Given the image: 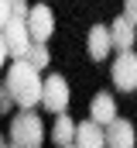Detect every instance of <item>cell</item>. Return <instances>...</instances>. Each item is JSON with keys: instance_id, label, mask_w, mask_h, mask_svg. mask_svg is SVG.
Returning <instances> with one entry per match:
<instances>
[{"instance_id": "9a60e30c", "label": "cell", "mask_w": 137, "mask_h": 148, "mask_svg": "<svg viewBox=\"0 0 137 148\" xmlns=\"http://www.w3.org/2000/svg\"><path fill=\"white\" fill-rule=\"evenodd\" d=\"M10 107H17V103H14V97H10V90H7V83H0V114H7Z\"/></svg>"}, {"instance_id": "8fae6325", "label": "cell", "mask_w": 137, "mask_h": 148, "mask_svg": "<svg viewBox=\"0 0 137 148\" xmlns=\"http://www.w3.org/2000/svg\"><path fill=\"white\" fill-rule=\"evenodd\" d=\"M52 141H55L58 148H68V145H75V121L68 117V110L55 114V127H52Z\"/></svg>"}, {"instance_id": "8992f818", "label": "cell", "mask_w": 137, "mask_h": 148, "mask_svg": "<svg viewBox=\"0 0 137 148\" xmlns=\"http://www.w3.org/2000/svg\"><path fill=\"white\" fill-rule=\"evenodd\" d=\"M28 31H31V41H48L52 31H55V14L48 3H34L28 10Z\"/></svg>"}, {"instance_id": "52a82bcc", "label": "cell", "mask_w": 137, "mask_h": 148, "mask_svg": "<svg viewBox=\"0 0 137 148\" xmlns=\"http://www.w3.org/2000/svg\"><path fill=\"white\" fill-rule=\"evenodd\" d=\"M75 145L79 148H103L106 145V127L96 124L93 117L82 121V124H75Z\"/></svg>"}, {"instance_id": "d6986e66", "label": "cell", "mask_w": 137, "mask_h": 148, "mask_svg": "<svg viewBox=\"0 0 137 148\" xmlns=\"http://www.w3.org/2000/svg\"><path fill=\"white\" fill-rule=\"evenodd\" d=\"M0 145H3V138H0Z\"/></svg>"}, {"instance_id": "7a4b0ae2", "label": "cell", "mask_w": 137, "mask_h": 148, "mask_svg": "<svg viewBox=\"0 0 137 148\" xmlns=\"http://www.w3.org/2000/svg\"><path fill=\"white\" fill-rule=\"evenodd\" d=\"M45 141V124L34 110H21L10 121V145L17 148H38Z\"/></svg>"}, {"instance_id": "3957f363", "label": "cell", "mask_w": 137, "mask_h": 148, "mask_svg": "<svg viewBox=\"0 0 137 148\" xmlns=\"http://www.w3.org/2000/svg\"><path fill=\"white\" fill-rule=\"evenodd\" d=\"M113 86L120 90V93H134L137 90V55L134 48H123L117 59H113Z\"/></svg>"}, {"instance_id": "4fadbf2b", "label": "cell", "mask_w": 137, "mask_h": 148, "mask_svg": "<svg viewBox=\"0 0 137 148\" xmlns=\"http://www.w3.org/2000/svg\"><path fill=\"white\" fill-rule=\"evenodd\" d=\"M28 62H31L34 69H45L48 62H52V55H48V48H45V41H31V48H28V55H24Z\"/></svg>"}, {"instance_id": "7c38bea8", "label": "cell", "mask_w": 137, "mask_h": 148, "mask_svg": "<svg viewBox=\"0 0 137 148\" xmlns=\"http://www.w3.org/2000/svg\"><path fill=\"white\" fill-rule=\"evenodd\" d=\"M89 117H93L96 124L106 127V124L117 117V103H113V97H110V93H96V97H93V103H89Z\"/></svg>"}, {"instance_id": "5b68a950", "label": "cell", "mask_w": 137, "mask_h": 148, "mask_svg": "<svg viewBox=\"0 0 137 148\" xmlns=\"http://www.w3.org/2000/svg\"><path fill=\"white\" fill-rule=\"evenodd\" d=\"M3 41H7L10 59H24V55H28V48H31V31H28V21L10 17V21L3 24Z\"/></svg>"}, {"instance_id": "2e32d148", "label": "cell", "mask_w": 137, "mask_h": 148, "mask_svg": "<svg viewBox=\"0 0 137 148\" xmlns=\"http://www.w3.org/2000/svg\"><path fill=\"white\" fill-rule=\"evenodd\" d=\"M123 17H130L137 24V0H123Z\"/></svg>"}, {"instance_id": "30bf717a", "label": "cell", "mask_w": 137, "mask_h": 148, "mask_svg": "<svg viewBox=\"0 0 137 148\" xmlns=\"http://www.w3.org/2000/svg\"><path fill=\"white\" fill-rule=\"evenodd\" d=\"M110 38H113V48H117V52L134 48V41H137V24L130 21V17H117V21L110 24Z\"/></svg>"}, {"instance_id": "e0dca14e", "label": "cell", "mask_w": 137, "mask_h": 148, "mask_svg": "<svg viewBox=\"0 0 137 148\" xmlns=\"http://www.w3.org/2000/svg\"><path fill=\"white\" fill-rule=\"evenodd\" d=\"M7 21H10V0H0V31H3Z\"/></svg>"}, {"instance_id": "5bb4252c", "label": "cell", "mask_w": 137, "mask_h": 148, "mask_svg": "<svg viewBox=\"0 0 137 148\" xmlns=\"http://www.w3.org/2000/svg\"><path fill=\"white\" fill-rule=\"evenodd\" d=\"M28 0H10V17H17V21H28Z\"/></svg>"}, {"instance_id": "ac0fdd59", "label": "cell", "mask_w": 137, "mask_h": 148, "mask_svg": "<svg viewBox=\"0 0 137 148\" xmlns=\"http://www.w3.org/2000/svg\"><path fill=\"white\" fill-rule=\"evenodd\" d=\"M10 52H7V41H3V31H0V69H3V59H7Z\"/></svg>"}, {"instance_id": "277c9868", "label": "cell", "mask_w": 137, "mask_h": 148, "mask_svg": "<svg viewBox=\"0 0 137 148\" xmlns=\"http://www.w3.org/2000/svg\"><path fill=\"white\" fill-rule=\"evenodd\" d=\"M68 83L62 76H45V83H41V107L52 114H62L68 110Z\"/></svg>"}, {"instance_id": "ba28073f", "label": "cell", "mask_w": 137, "mask_h": 148, "mask_svg": "<svg viewBox=\"0 0 137 148\" xmlns=\"http://www.w3.org/2000/svg\"><path fill=\"white\" fill-rule=\"evenodd\" d=\"M86 48H89V59H93V62H103V59L113 52L110 28H106V24H96V28H89V41H86Z\"/></svg>"}, {"instance_id": "9c48e42d", "label": "cell", "mask_w": 137, "mask_h": 148, "mask_svg": "<svg viewBox=\"0 0 137 148\" xmlns=\"http://www.w3.org/2000/svg\"><path fill=\"white\" fill-rule=\"evenodd\" d=\"M106 145L110 148H134V124L123 117H113L106 124Z\"/></svg>"}, {"instance_id": "6da1fadb", "label": "cell", "mask_w": 137, "mask_h": 148, "mask_svg": "<svg viewBox=\"0 0 137 148\" xmlns=\"http://www.w3.org/2000/svg\"><path fill=\"white\" fill-rule=\"evenodd\" d=\"M41 69H34L28 59H14V66L7 69V90H10V97H14V103L21 107V110H31L34 103H41Z\"/></svg>"}]
</instances>
